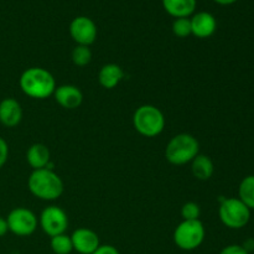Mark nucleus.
<instances>
[{"instance_id":"obj_19","label":"nucleus","mask_w":254,"mask_h":254,"mask_svg":"<svg viewBox=\"0 0 254 254\" xmlns=\"http://www.w3.org/2000/svg\"><path fill=\"white\" fill-rule=\"evenodd\" d=\"M50 246H51L52 252L55 254H69L73 251L71 236H67L66 233L51 237Z\"/></svg>"},{"instance_id":"obj_18","label":"nucleus","mask_w":254,"mask_h":254,"mask_svg":"<svg viewBox=\"0 0 254 254\" xmlns=\"http://www.w3.org/2000/svg\"><path fill=\"white\" fill-rule=\"evenodd\" d=\"M238 198L250 210H254V175H248L241 181L238 188Z\"/></svg>"},{"instance_id":"obj_17","label":"nucleus","mask_w":254,"mask_h":254,"mask_svg":"<svg viewBox=\"0 0 254 254\" xmlns=\"http://www.w3.org/2000/svg\"><path fill=\"white\" fill-rule=\"evenodd\" d=\"M163 6L171 16L189 17L196 9V0H163Z\"/></svg>"},{"instance_id":"obj_12","label":"nucleus","mask_w":254,"mask_h":254,"mask_svg":"<svg viewBox=\"0 0 254 254\" xmlns=\"http://www.w3.org/2000/svg\"><path fill=\"white\" fill-rule=\"evenodd\" d=\"M190 20L192 35H195L198 39H207L212 36L217 29V21L215 16L207 11L197 12Z\"/></svg>"},{"instance_id":"obj_2","label":"nucleus","mask_w":254,"mask_h":254,"mask_svg":"<svg viewBox=\"0 0 254 254\" xmlns=\"http://www.w3.org/2000/svg\"><path fill=\"white\" fill-rule=\"evenodd\" d=\"M27 188L35 197L44 201H54L64 192V181L51 169H40L32 171L29 176Z\"/></svg>"},{"instance_id":"obj_20","label":"nucleus","mask_w":254,"mask_h":254,"mask_svg":"<svg viewBox=\"0 0 254 254\" xmlns=\"http://www.w3.org/2000/svg\"><path fill=\"white\" fill-rule=\"evenodd\" d=\"M72 62L76 66L83 67L87 66L89 62L92 61V51L89 46H82V45H77L72 51Z\"/></svg>"},{"instance_id":"obj_22","label":"nucleus","mask_w":254,"mask_h":254,"mask_svg":"<svg viewBox=\"0 0 254 254\" xmlns=\"http://www.w3.org/2000/svg\"><path fill=\"white\" fill-rule=\"evenodd\" d=\"M201 208L196 202H186L181 207V217L184 221H192V220H200Z\"/></svg>"},{"instance_id":"obj_28","label":"nucleus","mask_w":254,"mask_h":254,"mask_svg":"<svg viewBox=\"0 0 254 254\" xmlns=\"http://www.w3.org/2000/svg\"><path fill=\"white\" fill-rule=\"evenodd\" d=\"M215 1L221 5H230V4H233V2H236L237 0H215Z\"/></svg>"},{"instance_id":"obj_7","label":"nucleus","mask_w":254,"mask_h":254,"mask_svg":"<svg viewBox=\"0 0 254 254\" xmlns=\"http://www.w3.org/2000/svg\"><path fill=\"white\" fill-rule=\"evenodd\" d=\"M6 222L10 232L19 237H27L37 228V217L32 211L25 207H16L10 211Z\"/></svg>"},{"instance_id":"obj_23","label":"nucleus","mask_w":254,"mask_h":254,"mask_svg":"<svg viewBox=\"0 0 254 254\" xmlns=\"http://www.w3.org/2000/svg\"><path fill=\"white\" fill-rule=\"evenodd\" d=\"M7 156H9V146H7L6 141L0 136V169L7 161Z\"/></svg>"},{"instance_id":"obj_21","label":"nucleus","mask_w":254,"mask_h":254,"mask_svg":"<svg viewBox=\"0 0 254 254\" xmlns=\"http://www.w3.org/2000/svg\"><path fill=\"white\" fill-rule=\"evenodd\" d=\"M173 32L178 37H188L192 35L191 20L189 17H178L173 22Z\"/></svg>"},{"instance_id":"obj_4","label":"nucleus","mask_w":254,"mask_h":254,"mask_svg":"<svg viewBox=\"0 0 254 254\" xmlns=\"http://www.w3.org/2000/svg\"><path fill=\"white\" fill-rule=\"evenodd\" d=\"M133 126L140 135L154 138L165 128V117L158 107L144 104L134 112Z\"/></svg>"},{"instance_id":"obj_11","label":"nucleus","mask_w":254,"mask_h":254,"mask_svg":"<svg viewBox=\"0 0 254 254\" xmlns=\"http://www.w3.org/2000/svg\"><path fill=\"white\" fill-rule=\"evenodd\" d=\"M54 97L57 103L66 109H76L83 102V94L78 87L73 84H62L56 87Z\"/></svg>"},{"instance_id":"obj_13","label":"nucleus","mask_w":254,"mask_h":254,"mask_svg":"<svg viewBox=\"0 0 254 254\" xmlns=\"http://www.w3.org/2000/svg\"><path fill=\"white\" fill-rule=\"evenodd\" d=\"M22 109L14 98H5L0 102V123L7 128H14L21 122Z\"/></svg>"},{"instance_id":"obj_3","label":"nucleus","mask_w":254,"mask_h":254,"mask_svg":"<svg viewBox=\"0 0 254 254\" xmlns=\"http://www.w3.org/2000/svg\"><path fill=\"white\" fill-rule=\"evenodd\" d=\"M200 151L197 139L188 133H181L171 138L165 149L166 160L173 165L191 163Z\"/></svg>"},{"instance_id":"obj_1","label":"nucleus","mask_w":254,"mask_h":254,"mask_svg":"<svg viewBox=\"0 0 254 254\" xmlns=\"http://www.w3.org/2000/svg\"><path fill=\"white\" fill-rule=\"evenodd\" d=\"M19 84L26 96L35 99H45L52 96L56 89V81L47 69L31 67L22 72Z\"/></svg>"},{"instance_id":"obj_26","label":"nucleus","mask_w":254,"mask_h":254,"mask_svg":"<svg viewBox=\"0 0 254 254\" xmlns=\"http://www.w3.org/2000/svg\"><path fill=\"white\" fill-rule=\"evenodd\" d=\"M7 232H9V227H7L6 218L0 217V237H4Z\"/></svg>"},{"instance_id":"obj_14","label":"nucleus","mask_w":254,"mask_h":254,"mask_svg":"<svg viewBox=\"0 0 254 254\" xmlns=\"http://www.w3.org/2000/svg\"><path fill=\"white\" fill-rule=\"evenodd\" d=\"M124 77V72L119 64H107L101 68L98 73V82L103 88L113 89L121 83Z\"/></svg>"},{"instance_id":"obj_6","label":"nucleus","mask_w":254,"mask_h":254,"mask_svg":"<svg viewBox=\"0 0 254 254\" xmlns=\"http://www.w3.org/2000/svg\"><path fill=\"white\" fill-rule=\"evenodd\" d=\"M206 231L200 220L183 221L174 232V242L180 250L193 251L205 241Z\"/></svg>"},{"instance_id":"obj_5","label":"nucleus","mask_w":254,"mask_h":254,"mask_svg":"<svg viewBox=\"0 0 254 254\" xmlns=\"http://www.w3.org/2000/svg\"><path fill=\"white\" fill-rule=\"evenodd\" d=\"M218 215L221 222L231 230H241L247 226L251 220V210L240 198L236 197L223 198Z\"/></svg>"},{"instance_id":"obj_24","label":"nucleus","mask_w":254,"mask_h":254,"mask_svg":"<svg viewBox=\"0 0 254 254\" xmlns=\"http://www.w3.org/2000/svg\"><path fill=\"white\" fill-rule=\"evenodd\" d=\"M220 254H250L241 245H230L223 248Z\"/></svg>"},{"instance_id":"obj_15","label":"nucleus","mask_w":254,"mask_h":254,"mask_svg":"<svg viewBox=\"0 0 254 254\" xmlns=\"http://www.w3.org/2000/svg\"><path fill=\"white\" fill-rule=\"evenodd\" d=\"M50 150L46 145L41 143L32 144L26 153L27 164L34 170L46 169L50 164Z\"/></svg>"},{"instance_id":"obj_25","label":"nucleus","mask_w":254,"mask_h":254,"mask_svg":"<svg viewBox=\"0 0 254 254\" xmlns=\"http://www.w3.org/2000/svg\"><path fill=\"white\" fill-rule=\"evenodd\" d=\"M92 254H119L118 250L111 245H103L99 246L96 251Z\"/></svg>"},{"instance_id":"obj_16","label":"nucleus","mask_w":254,"mask_h":254,"mask_svg":"<svg viewBox=\"0 0 254 254\" xmlns=\"http://www.w3.org/2000/svg\"><path fill=\"white\" fill-rule=\"evenodd\" d=\"M191 171H192V175L197 180L206 181L212 178L213 171H215V165H213V161L211 160L210 156L198 154L191 161Z\"/></svg>"},{"instance_id":"obj_9","label":"nucleus","mask_w":254,"mask_h":254,"mask_svg":"<svg viewBox=\"0 0 254 254\" xmlns=\"http://www.w3.org/2000/svg\"><path fill=\"white\" fill-rule=\"evenodd\" d=\"M69 34L77 45L89 46L97 39V26L89 17L77 16L69 24Z\"/></svg>"},{"instance_id":"obj_27","label":"nucleus","mask_w":254,"mask_h":254,"mask_svg":"<svg viewBox=\"0 0 254 254\" xmlns=\"http://www.w3.org/2000/svg\"><path fill=\"white\" fill-rule=\"evenodd\" d=\"M242 247L245 248L248 253L253 252L254 251V240L253 238H248V240H246L245 243L242 245Z\"/></svg>"},{"instance_id":"obj_10","label":"nucleus","mask_w":254,"mask_h":254,"mask_svg":"<svg viewBox=\"0 0 254 254\" xmlns=\"http://www.w3.org/2000/svg\"><path fill=\"white\" fill-rule=\"evenodd\" d=\"M73 250L79 254H92L101 246L99 237L89 228H78L71 236Z\"/></svg>"},{"instance_id":"obj_8","label":"nucleus","mask_w":254,"mask_h":254,"mask_svg":"<svg viewBox=\"0 0 254 254\" xmlns=\"http://www.w3.org/2000/svg\"><path fill=\"white\" fill-rule=\"evenodd\" d=\"M40 226L47 236L55 237L66 232L68 227V217L61 207L49 206L41 212Z\"/></svg>"}]
</instances>
